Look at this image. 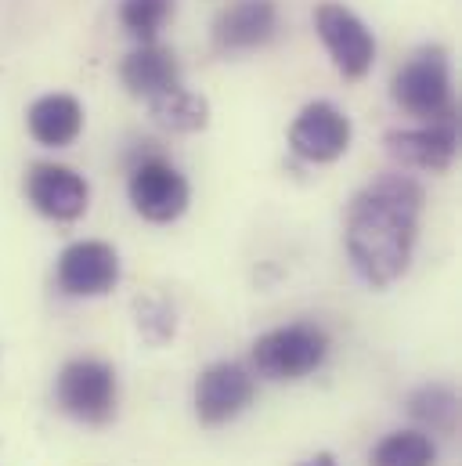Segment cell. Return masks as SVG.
<instances>
[{
	"label": "cell",
	"mask_w": 462,
	"mask_h": 466,
	"mask_svg": "<svg viewBox=\"0 0 462 466\" xmlns=\"http://www.w3.org/2000/svg\"><path fill=\"white\" fill-rule=\"evenodd\" d=\"M423 214V188L405 174H383L350 199L346 253L368 286H390L408 271Z\"/></svg>",
	"instance_id": "obj_1"
},
{
	"label": "cell",
	"mask_w": 462,
	"mask_h": 466,
	"mask_svg": "<svg viewBox=\"0 0 462 466\" xmlns=\"http://www.w3.org/2000/svg\"><path fill=\"white\" fill-rule=\"evenodd\" d=\"M390 95H394V102H397L408 116H419V119H427V123L456 116L448 55H445L441 47H423V51H416V55L397 69Z\"/></svg>",
	"instance_id": "obj_2"
},
{
	"label": "cell",
	"mask_w": 462,
	"mask_h": 466,
	"mask_svg": "<svg viewBox=\"0 0 462 466\" xmlns=\"http://www.w3.org/2000/svg\"><path fill=\"white\" fill-rule=\"evenodd\" d=\"M329 354V337L315 322H289L253 344V365L267 380H304Z\"/></svg>",
	"instance_id": "obj_3"
},
{
	"label": "cell",
	"mask_w": 462,
	"mask_h": 466,
	"mask_svg": "<svg viewBox=\"0 0 462 466\" xmlns=\"http://www.w3.org/2000/svg\"><path fill=\"white\" fill-rule=\"evenodd\" d=\"M55 401L65 416L102 427L116 412V372L98 358H76L58 372Z\"/></svg>",
	"instance_id": "obj_4"
},
{
	"label": "cell",
	"mask_w": 462,
	"mask_h": 466,
	"mask_svg": "<svg viewBox=\"0 0 462 466\" xmlns=\"http://www.w3.org/2000/svg\"><path fill=\"white\" fill-rule=\"evenodd\" d=\"M188 199H192V188L174 163L159 156H145L130 170V203L145 221L170 225L188 210Z\"/></svg>",
	"instance_id": "obj_5"
},
{
	"label": "cell",
	"mask_w": 462,
	"mask_h": 466,
	"mask_svg": "<svg viewBox=\"0 0 462 466\" xmlns=\"http://www.w3.org/2000/svg\"><path fill=\"white\" fill-rule=\"evenodd\" d=\"M315 29L326 44V51L333 55V66L344 73L346 80H361L372 62H376V40L368 33V25L346 11L344 4H318L315 11Z\"/></svg>",
	"instance_id": "obj_6"
},
{
	"label": "cell",
	"mask_w": 462,
	"mask_h": 466,
	"mask_svg": "<svg viewBox=\"0 0 462 466\" xmlns=\"http://www.w3.org/2000/svg\"><path fill=\"white\" fill-rule=\"evenodd\" d=\"M350 145V119L333 102H311L289 127V148L307 163H333Z\"/></svg>",
	"instance_id": "obj_7"
},
{
	"label": "cell",
	"mask_w": 462,
	"mask_h": 466,
	"mask_svg": "<svg viewBox=\"0 0 462 466\" xmlns=\"http://www.w3.org/2000/svg\"><path fill=\"white\" fill-rule=\"evenodd\" d=\"M25 196L36 207V214L51 218V221H76L87 210L91 188L87 181L62 163H36L25 174Z\"/></svg>",
	"instance_id": "obj_8"
},
{
	"label": "cell",
	"mask_w": 462,
	"mask_h": 466,
	"mask_svg": "<svg viewBox=\"0 0 462 466\" xmlns=\"http://www.w3.org/2000/svg\"><path fill=\"white\" fill-rule=\"evenodd\" d=\"M383 141H387V152L397 163L441 174V170L452 167V159L459 152V119L448 116L434 119L427 127H416V130H390Z\"/></svg>",
	"instance_id": "obj_9"
},
{
	"label": "cell",
	"mask_w": 462,
	"mask_h": 466,
	"mask_svg": "<svg viewBox=\"0 0 462 466\" xmlns=\"http://www.w3.org/2000/svg\"><path fill=\"white\" fill-rule=\"evenodd\" d=\"M253 376L235 365V361H217L210 365L199 383H196V416L206 427H225L238 412H246V405L253 401Z\"/></svg>",
	"instance_id": "obj_10"
},
{
	"label": "cell",
	"mask_w": 462,
	"mask_h": 466,
	"mask_svg": "<svg viewBox=\"0 0 462 466\" xmlns=\"http://www.w3.org/2000/svg\"><path fill=\"white\" fill-rule=\"evenodd\" d=\"M119 282V257L109 242H73L58 257V286L69 297H105Z\"/></svg>",
	"instance_id": "obj_11"
},
{
	"label": "cell",
	"mask_w": 462,
	"mask_h": 466,
	"mask_svg": "<svg viewBox=\"0 0 462 466\" xmlns=\"http://www.w3.org/2000/svg\"><path fill=\"white\" fill-rule=\"evenodd\" d=\"M278 33L275 0H235L214 22V47L221 55H246L271 44Z\"/></svg>",
	"instance_id": "obj_12"
},
{
	"label": "cell",
	"mask_w": 462,
	"mask_h": 466,
	"mask_svg": "<svg viewBox=\"0 0 462 466\" xmlns=\"http://www.w3.org/2000/svg\"><path fill=\"white\" fill-rule=\"evenodd\" d=\"M119 80H123V87H126L134 98L152 102V98H159V95L181 87V66H177V58H174V51H166V47H159V44H141V47H134V51L123 58Z\"/></svg>",
	"instance_id": "obj_13"
},
{
	"label": "cell",
	"mask_w": 462,
	"mask_h": 466,
	"mask_svg": "<svg viewBox=\"0 0 462 466\" xmlns=\"http://www.w3.org/2000/svg\"><path fill=\"white\" fill-rule=\"evenodd\" d=\"M29 134L47 148H65L84 130V109L73 95H44L29 109Z\"/></svg>",
	"instance_id": "obj_14"
},
{
	"label": "cell",
	"mask_w": 462,
	"mask_h": 466,
	"mask_svg": "<svg viewBox=\"0 0 462 466\" xmlns=\"http://www.w3.org/2000/svg\"><path fill=\"white\" fill-rule=\"evenodd\" d=\"M148 113H152V119H156L159 127L177 130V134H196V130H203V127L210 123V106H206V98H203V95H192V91H185V87H174V91L152 98V102H148Z\"/></svg>",
	"instance_id": "obj_15"
},
{
	"label": "cell",
	"mask_w": 462,
	"mask_h": 466,
	"mask_svg": "<svg viewBox=\"0 0 462 466\" xmlns=\"http://www.w3.org/2000/svg\"><path fill=\"white\" fill-rule=\"evenodd\" d=\"M434 463H437V449H434L430 434H423V431L387 434L372 449V466H434Z\"/></svg>",
	"instance_id": "obj_16"
},
{
	"label": "cell",
	"mask_w": 462,
	"mask_h": 466,
	"mask_svg": "<svg viewBox=\"0 0 462 466\" xmlns=\"http://www.w3.org/2000/svg\"><path fill=\"white\" fill-rule=\"evenodd\" d=\"M408 412H412V420H419L423 427L441 431V434H452L456 423H459V398H456L452 387L434 383V387H423V390H416V394L408 398Z\"/></svg>",
	"instance_id": "obj_17"
},
{
	"label": "cell",
	"mask_w": 462,
	"mask_h": 466,
	"mask_svg": "<svg viewBox=\"0 0 462 466\" xmlns=\"http://www.w3.org/2000/svg\"><path fill=\"white\" fill-rule=\"evenodd\" d=\"M174 15V0H123L119 4V22L130 36H137L141 44H152L156 33L166 25V18Z\"/></svg>",
	"instance_id": "obj_18"
},
{
	"label": "cell",
	"mask_w": 462,
	"mask_h": 466,
	"mask_svg": "<svg viewBox=\"0 0 462 466\" xmlns=\"http://www.w3.org/2000/svg\"><path fill=\"white\" fill-rule=\"evenodd\" d=\"M137 326L152 344H163V340L174 337V311L156 297L137 300Z\"/></svg>",
	"instance_id": "obj_19"
},
{
	"label": "cell",
	"mask_w": 462,
	"mask_h": 466,
	"mask_svg": "<svg viewBox=\"0 0 462 466\" xmlns=\"http://www.w3.org/2000/svg\"><path fill=\"white\" fill-rule=\"evenodd\" d=\"M304 466H336V460H333V452H322V456H315L311 463H304Z\"/></svg>",
	"instance_id": "obj_20"
}]
</instances>
